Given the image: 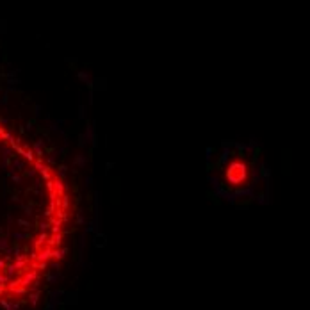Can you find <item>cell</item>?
<instances>
[{
  "mask_svg": "<svg viewBox=\"0 0 310 310\" xmlns=\"http://www.w3.org/2000/svg\"><path fill=\"white\" fill-rule=\"evenodd\" d=\"M228 180L233 184H241L246 178V166H244L243 162H233L230 169H228Z\"/></svg>",
  "mask_w": 310,
  "mask_h": 310,
  "instance_id": "1",
  "label": "cell"
}]
</instances>
